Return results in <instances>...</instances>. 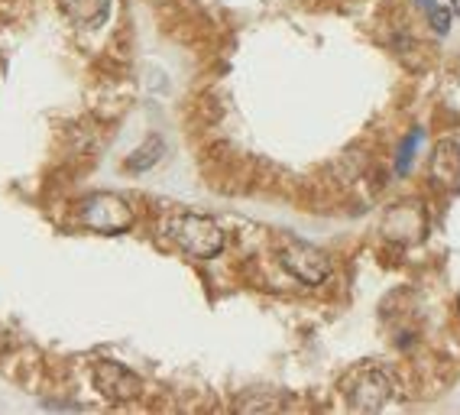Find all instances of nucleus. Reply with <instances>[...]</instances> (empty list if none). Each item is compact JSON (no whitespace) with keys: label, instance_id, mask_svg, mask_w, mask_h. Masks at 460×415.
Wrapping results in <instances>:
<instances>
[{"label":"nucleus","instance_id":"obj_4","mask_svg":"<svg viewBox=\"0 0 460 415\" xmlns=\"http://www.w3.org/2000/svg\"><path fill=\"white\" fill-rule=\"evenodd\" d=\"M344 393H347V402L357 412H379L389 402V396H393V383H389V376L379 366L367 364V366H357L354 374L347 376Z\"/></svg>","mask_w":460,"mask_h":415},{"label":"nucleus","instance_id":"obj_5","mask_svg":"<svg viewBox=\"0 0 460 415\" xmlns=\"http://www.w3.org/2000/svg\"><path fill=\"white\" fill-rule=\"evenodd\" d=\"M91 376H94L98 393H104L111 402H127V399H137L143 393L140 376L133 374L130 366L117 364V360H98Z\"/></svg>","mask_w":460,"mask_h":415},{"label":"nucleus","instance_id":"obj_12","mask_svg":"<svg viewBox=\"0 0 460 415\" xmlns=\"http://www.w3.org/2000/svg\"><path fill=\"white\" fill-rule=\"evenodd\" d=\"M457 312H460V299H457Z\"/></svg>","mask_w":460,"mask_h":415},{"label":"nucleus","instance_id":"obj_7","mask_svg":"<svg viewBox=\"0 0 460 415\" xmlns=\"http://www.w3.org/2000/svg\"><path fill=\"white\" fill-rule=\"evenodd\" d=\"M66 13L72 17V23L78 26H98L107 20V10H111V0H62Z\"/></svg>","mask_w":460,"mask_h":415},{"label":"nucleus","instance_id":"obj_3","mask_svg":"<svg viewBox=\"0 0 460 415\" xmlns=\"http://www.w3.org/2000/svg\"><path fill=\"white\" fill-rule=\"evenodd\" d=\"M279 263L286 266L288 273L296 276L298 283L318 286L328 279L331 260L324 250H318L314 243L298 241V237H282L279 241Z\"/></svg>","mask_w":460,"mask_h":415},{"label":"nucleus","instance_id":"obj_1","mask_svg":"<svg viewBox=\"0 0 460 415\" xmlns=\"http://www.w3.org/2000/svg\"><path fill=\"white\" fill-rule=\"evenodd\" d=\"M169 237H172L189 257H198V260H211L224 250V231L217 227V221H211L208 215H195V211L175 215L172 221H169Z\"/></svg>","mask_w":460,"mask_h":415},{"label":"nucleus","instance_id":"obj_9","mask_svg":"<svg viewBox=\"0 0 460 415\" xmlns=\"http://www.w3.org/2000/svg\"><path fill=\"white\" fill-rule=\"evenodd\" d=\"M419 7L425 10V17L431 20L435 33H447V26H451V13H447V10L438 7L435 0H419Z\"/></svg>","mask_w":460,"mask_h":415},{"label":"nucleus","instance_id":"obj_10","mask_svg":"<svg viewBox=\"0 0 460 415\" xmlns=\"http://www.w3.org/2000/svg\"><path fill=\"white\" fill-rule=\"evenodd\" d=\"M419 143H421V133L419 130H411L409 137H405L402 150H399V163H395V169H399V172H409L411 156H415V150H419Z\"/></svg>","mask_w":460,"mask_h":415},{"label":"nucleus","instance_id":"obj_8","mask_svg":"<svg viewBox=\"0 0 460 415\" xmlns=\"http://www.w3.org/2000/svg\"><path fill=\"white\" fill-rule=\"evenodd\" d=\"M163 153H165L163 137H149L140 150L130 153V159H127V169H130V172H146V169H153L159 159H163Z\"/></svg>","mask_w":460,"mask_h":415},{"label":"nucleus","instance_id":"obj_6","mask_svg":"<svg viewBox=\"0 0 460 415\" xmlns=\"http://www.w3.org/2000/svg\"><path fill=\"white\" fill-rule=\"evenodd\" d=\"M431 179L441 189H460V146L454 140H441L431 153Z\"/></svg>","mask_w":460,"mask_h":415},{"label":"nucleus","instance_id":"obj_11","mask_svg":"<svg viewBox=\"0 0 460 415\" xmlns=\"http://www.w3.org/2000/svg\"><path fill=\"white\" fill-rule=\"evenodd\" d=\"M451 4H454V13L460 17V0H451Z\"/></svg>","mask_w":460,"mask_h":415},{"label":"nucleus","instance_id":"obj_2","mask_svg":"<svg viewBox=\"0 0 460 415\" xmlns=\"http://www.w3.org/2000/svg\"><path fill=\"white\" fill-rule=\"evenodd\" d=\"M78 225L94 234H127L133 227V208L114 191H94L78 205Z\"/></svg>","mask_w":460,"mask_h":415}]
</instances>
